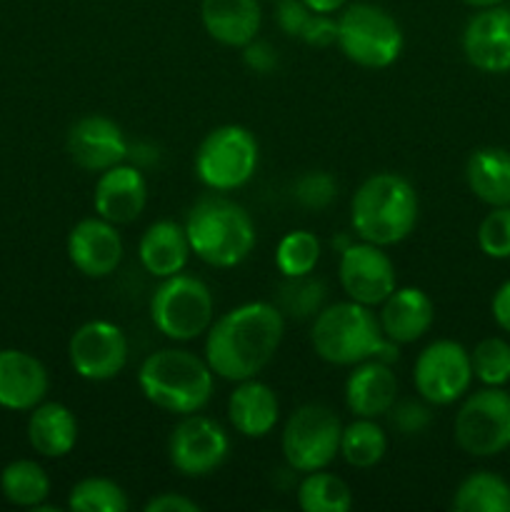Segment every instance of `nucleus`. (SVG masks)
<instances>
[{
    "label": "nucleus",
    "instance_id": "obj_14",
    "mask_svg": "<svg viewBox=\"0 0 510 512\" xmlns=\"http://www.w3.org/2000/svg\"><path fill=\"white\" fill-rule=\"evenodd\" d=\"M338 278L348 300L368 305V308L380 305L398 288V273L390 255L380 245L365 243V240L350 243L340 253Z\"/></svg>",
    "mask_w": 510,
    "mask_h": 512
},
{
    "label": "nucleus",
    "instance_id": "obj_41",
    "mask_svg": "<svg viewBox=\"0 0 510 512\" xmlns=\"http://www.w3.org/2000/svg\"><path fill=\"white\" fill-rule=\"evenodd\" d=\"M200 503L180 493H160L145 503V512H198Z\"/></svg>",
    "mask_w": 510,
    "mask_h": 512
},
{
    "label": "nucleus",
    "instance_id": "obj_45",
    "mask_svg": "<svg viewBox=\"0 0 510 512\" xmlns=\"http://www.w3.org/2000/svg\"><path fill=\"white\" fill-rule=\"evenodd\" d=\"M350 243H353V240H350V235H340L338 240H333V248H335V253L340 255V253H343L345 248H348Z\"/></svg>",
    "mask_w": 510,
    "mask_h": 512
},
{
    "label": "nucleus",
    "instance_id": "obj_44",
    "mask_svg": "<svg viewBox=\"0 0 510 512\" xmlns=\"http://www.w3.org/2000/svg\"><path fill=\"white\" fill-rule=\"evenodd\" d=\"M460 3L470 5V8L480 10V8H490V5H503L505 0H460Z\"/></svg>",
    "mask_w": 510,
    "mask_h": 512
},
{
    "label": "nucleus",
    "instance_id": "obj_20",
    "mask_svg": "<svg viewBox=\"0 0 510 512\" xmlns=\"http://www.w3.org/2000/svg\"><path fill=\"white\" fill-rule=\"evenodd\" d=\"M398 400V378L385 360L353 365L345 380V405L355 418H383Z\"/></svg>",
    "mask_w": 510,
    "mask_h": 512
},
{
    "label": "nucleus",
    "instance_id": "obj_38",
    "mask_svg": "<svg viewBox=\"0 0 510 512\" xmlns=\"http://www.w3.org/2000/svg\"><path fill=\"white\" fill-rule=\"evenodd\" d=\"M300 40L310 48H330L338 43V18L328 13H313L300 33Z\"/></svg>",
    "mask_w": 510,
    "mask_h": 512
},
{
    "label": "nucleus",
    "instance_id": "obj_43",
    "mask_svg": "<svg viewBox=\"0 0 510 512\" xmlns=\"http://www.w3.org/2000/svg\"><path fill=\"white\" fill-rule=\"evenodd\" d=\"M303 3L308 5V8L313 10V13L333 15V13H340V10H343L345 5H348V0H303Z\"/></svg>",
    "mask_w": 510,
    "mask_h": 512
},
{
    "label": "nucleus",
    "instance_id": "obj_33",
    "mask_svg": "<svg viewBox=\"0 0 510 512\" xmlns=\"http://www.w3.org/2000/svg\"><path fill=\"white\" fill-rule=\"evenodd\" d=\"M473 375L480 385L505 388L510 383V343L498 335L483 338L470 350Z\"/></svg>",
    "mask_w": 510,
    "mask_h": 512
},
{
    "label": "nucleus",
    "instance_id": "obj_8",
    "mask_svg": "<svg viewBox=\"0 0 510 512\" xmlns=\"http://www.w3.org/2000/svg\"><path fill=\"white\" fill-rule=\"evenodd\" d=\"M260 148L243 125H220L195 150V178L215 193H230L248 183L258 170Z\"/></svg>",
    "mask_w": 510,
    "mask_h": 512
},
{
    "label": "nucleus",
    "instance_id": "obj_10",
    "mask_svg": "<svg viewBox=\"0 0 510 512\" xmlns=\"http://www.w3.org/2000/svg\"><path fill=\"white\" fill-rule=\"evenodd\" d=\"M455 443L470 458H495L510 448V393L483 385L468 393L453 420Z\"/></svg>",
    "mask_w": 510,
    "mask_h": 512
},
{
    "label": "nucleus",
    "instance_id": "obj_11",
    "mask_svg": "<svg viewBox=\"0 0 510 512\" xmlns=\"http://www.w3.org/2000/svg\"><path fill=\"white\" fill-rule=\"evenodd\" d=\"M473 380L470 350L458 340H435L428 348L420 350V355L415 358V393L435 408H445V405L463 400L470 393Z\"/></svg>",
    "mask_w": 510,
    "mask_h": 512
},
{
    "label": "nucleus",
    "instance_id": "obj_23",
    "mask_svg": "<svg viewBox=\"0 0 510 512\" xmlns=\"http://www.w3.org/2000/svg\"><path fill=\"white\" fill-rule=\"evenodd\" d=\"M228 420L243 438H265L280 420L278 395L258 378L240 380L228 398Z\"/></svg>",
    "mask_w": 510,
    "mask_h": 512
},
{
    "label": "nucleus",
    "instance_id": "obj_40",
    "mask_svg": "<svg viewBox=\"0 0 510 512\" xmlns=\"http://www.w3.org/2000/svg\"><path fill=\"white\" fill-rule=\"evenodd\" d=\"M243 63L248 65L253 73L268 75L278 68V50L273 48L265 40H250L248 45H243Z\"/></svg>",
    "mask_w": 510,
    "mask_h": 512
},
{
    "label": "nucleus",
    "instance_id": "obj_3",
    "mask_svg": "<svg viewBox=\"0 0 510 512\" xmlns=\"http://www.w3.org/2000/svg\"><path fill=\"white\" fill-rule=\"evenodd\" d=\"M418 193L398 173H375L360 183L350 200V225L365 243L390 248L418 225Z\"/></svg>",
    "mask_w": 510,
    "mask_h": 512
},
{
    "label": "nucleus",
    "instance_id": "obj_19",
    "mask_svg": "<svg viewBox=\"0 0 510 512\" xmlns=\"http://www.w3.org/2000/svg\"><path fill=\"white\" fill-rule=\"evenodd\" d=\"M50 378L35 355L18 348L0 350V408L30 413L48 395Z\"/></svg>",
    "mask_w": 510,
    "mask_h": 512
},
{
    "label": "nucleus",
    "instance_id": "obj_7",
    "mask_svg": "<svg viewBox=\"0 0 510 512\" xmlns=\"http://www.w3.org/2000/svg\"><path fill=\"white\" fill-rule=\"evenodd\" d=\"M215 318V300L208 285L195 275H170L150 298L155 330L175 343H188L208 333Z\"/></svg>",
    "mask_w": 510,
    "mask_h": 512
},
{
    "label": "nucleus",
    "instance_id": "obj_6",
    "mask_svg": "<svg viewBox=\"0 0 510 512\" xmlns=\"http://www.w3.org/2000/svg\"><path fill=\"white\" fill-rule=\"evenodd\" d=\"M403 28L375 3H350L338 15V48L360 68L383 70L403 53Z\"/></svg>",
    "mask_w": 510,
    "mask_h": 512
},
{
    "label": "nucleus",
    "instance_id": "obj_32",
    "mask_svg": "<svg viewBox=\"0 0 510 512\" xmlns=\"http://www.w3.org/2000/svg\"><path fill=\"white\" fill-rule=\"evenodd\" d=\"M128 495L110 478H83L68 493V510L73 512H125Z\"/></svg>",
    "mask_w": 510,
    "mask_h": 512
},
{
    "label": "nucleus",
    "instance_id": "obj_17",
    "mask_svg": "<svg viewBox=\"0 0 510 512\" xmlns=\"http://www.w3.org/2000/svg\"><path fill=\"white\" fill-rule=\"evenodd\" d=\"M68 155L85 173H103L113 165L125 163L130 148L123 130L105 115H85L68 130Z\"/></svg>",
    "mask_w": 510,
    "mask_h": 512
},
{
    "label": "nucleus",
    "instance_id": "obj_12",
    "mask_svg": "<svg viewBox=\"0 0 510 512\" xmlns=\"http://www.w3.org/2000/svg\"><path fill=\"white\" fill-rule=\"evenodd\" d=\"M128 338L110 320H88L68 340V360L75 375L88 383H108L128 365Z\"/></svg>",
    "mask_w": 510,
    "mask_h": 512
},
{
    "label": "nucleus",
    "instance_id": "obj_29",
    "mask_svg": "<svg viewBox=\"0 0 510 512\" xmlns=\"http://www.w3.org/2000/svg\"><path fill=\"white\" fill-rule=\"evenodd\" d=\"M388 453V435L373 418H355L340 435V458L358 470H370Z\"/></svg>",
    "mask_w": 510,
    "mask_h": 512
},
{
    "label": "nucleus",
    "instance_id": "obj_9",
    "mask_svg": "<svg viewBox=\"0 0 510 512\" xmlns=\"http://www.w3.org/2000/svg\"><path fill=\"white\" fill-rule=\"evenodd\" d=\"M340 435L343 423L335 410L323 403L300 405L285 420L280 438L285 463L295 473L325 470L340 455Z\"/></svg>",
    "mask_w": 510,
    "mask_h": 512
},
{
    "label": "nucleus",
    "instance_id": "obj_24",
    "mask_svg": "<svg viewBox=\"0 0 510 512\" xmlns=\"http://www.w3.org/2000/svg\"><path fill=\"white\" fill-rule=\"evenodd\" d=\"M190 243L185 225L175 220H155L145 228L138 243V260L143 270L153 278L163 280L183 273L190 258Z\"/></svg>",
    "mask_w": 510,
    "mask_h": 512
},
{
    "label": "nucleus",
    "instance_id": "obj_13",
    "mask_svg": "<svg viewBox=\"0 0 510 512\" xmlns=\"http://www.w3.org/2000/svg\"><path fill=\"white\" fill-rule=\"evenodd\" d=\"M230 438L218 420L208 415H183L168 438L170 465L185 478H205L225 463Z\"/></svg>",
    "mask_w": 510,
    "mask_h": 512
},
{
    "label": "nucleus",
    "instance_id": "obj_26",
    "mask_svg": "<svg viewBox=\"0 0 510 512\" xmlns=\"http://www.w3.org/2000/svg\"><path fill=\"white\" fill-rule=\"evenodd\" d=\"M465 183L488 208L510 205V150L498 145L473 150L465 163Z\"/></svg>",
    "mask_w": 510,
    "mask_h": 512
},
{
    "label": "nucleus",
    "instance_id": "obj_37",
    "mask_svg": "<svg viewBox=\"0 0 510 512\" xmlns=\"http://www.w3.org/2000/svg\"><path fill=\"white\" fill-rule=\"evenodd\" d=\"M390 423L398 430L400 435H420L433 420L430 413V403L420 400H395V405L390 408Z\"/></svg>",
    "mask_w": 510,
    "mask_h": 512
},
{
    "label": "nucleus",
    "instance_id": "obj_31",
    "mask_svg": "<svg viewBox=\"0 0 510 512\" xmlns=\"http://www.w3.org/2000/svg\"><path fill=\"white\" fill-rule=\"evenodd\" d=\"M320 263V240L310 230H290L275 248V268L283 278H303Z\"/></svg>",
    "mask_w": 510,
    "mask_h": 512
},
{
    "label": "nucleus",
    "instance_id": "obj_16",
    "mask_svg": "<svg viewBox=\"0 0 510 512\" xmlns=\"http://www.w3.org/2000/svg\"><path fill=\"white\" fill-rule=\"evenodd\" d=\"M68 260L78 273L85 278H108L123 263L125 245L118 233V225L108 223L105 218H83L70 228L68 243Z\"/></svg>",
    "mask_w": 510,
    "mask_h": 512
},
{
    "label": "nucleus",
    "instance_id": "obj_18",
    "mask_svg": "<svg viewBox=\"0 0 510 512\" xmlns=\"http://www.w3.org/2000/svg\"><path fill=\"white\" fill-rule=\"evenodd\" d=\"M95 215L113 225H130L148 205V183L135 165L118 163L98 175L93 193Z\"/></svg>",
    "mask_w": 510,
    "mask_h": 512
},
{
    "label": "nucleus",
    "instance_id": "obj_21",
    "mask_svg": "<svg viewBox=\"0 0 510 512\" xmlns=\"http://www.w3.org/2000/svg\"><path fill=\"white\" fill-rule=\"evenodd\" d=\"M378 323L395 345H410L423 338L435 323V305L420 288H395L380 303Z\"/></svg>",
    "mask_w": 510,
    "mask_h": 512
},
{
    "label": "nucleus",
    "instance_id": "obj_1",
    "mask_svg": "<svg viewBox=\"0 0 510 512\" xmlns=\"http://www.w3.org/2000/svg\"><path fill=\"white\" fill-rule=\"evenodd\" d=\"M285 335V315L278 305L253 300L213 320L205 338V360L218 378L240 383L258 378L278 353Z\"/></svg>",
    "mask_w": 510,
    "mask_h": 512
},
{
    "label": "nucleus",
    "instance_id": "obj_22",
    "mask_svg": "<svg viewBox=\"0 0 510 512\" xmlns=\"http://www.w3.org/2000/svg\"><path fill=\"white\" fill-rule=\"evenodd\" d=\"M200 20L215 43L225 48H243L258 38L263 10L260 0H203Z\"/></svg>",
    "mask_w": 510,
    "mask_h": 512
},
{
    "label": "nucleus",
    "instance_id": "obj_42",
    "mask_svg": "<svg viewBox=\"0 0 510 512\" xmlns=\"http://www.w3.org/2000/svg\"><path fill=\"white\" fill-rule=\"evenodd\" d=\"M490 315L503 333L510 335V278L500 285L490 300Z\"/></svg>",
    "mask_w": 510,
    "mask_h": 512
},
{
    "label": "nucleus",
    "instance_id": "obj_35",
    "mask_svg": "<svg viewBox=\"0 0 510 512\" xmlns=\"http://www.w3.org/2000/svg\"><path fill=\"white\" fill-rule=\"evenodd\" d=\"M478 248L490 260H510V205L490 208V213L480 220Z\"/></svg>",
    "mask_w": 510,
    "mask_h": 512
},
{
    "label": "nucleus",
    "instance_id": "obj_34",
    "mask_svg": "<svg viewBox=\"0 0 510 512\" xmlns=\"http://www.w3.org/2000/svg\"><path fill=\"white\" fill-rule=\"evenodd\" d=\"M325 295H328V288H325L323 280L313 278V273L303 275V278H285L278 293V308L280 313L290 315V318H313L323 310Z\"/></svg>",
    "mask_w": 510,
    "mask_h": 512
},
{
    "label": "nucleus",
    "instance_id": "obj_2",
    "mask_svg": "<svg viewBox=\"0 0 510 512\" xmlns=\"http://www.w3.org/2000/svg\"><path fill=\"white\" fill-rule=\"evenodd\" d=\"M310 343L320 360L340 368H353L363 360L393 363L398 358V345L385 338L378 315L355 300L325 305L313 320Z\"/></svg>",
    "mask_w": 510,
    "mask_h": 512
},
{
    "label": "nucleus",
    "instance_id": "obj_5",
    "mask_svg": "<svg viewBox=\"0 0 510 512\" xmlns=\"http://www.w3.org/2000/svg\"><path fill=\"white\" fill-rule=\"evenodd\" d=\"M190 250L210 268H235L255 248V223L248 210L225 195H205L185 220Z\"/></svg>",
    "mask_w": 510,
    "mask_h": 512
},
{
    "label": "nucleus",
    "instance_id": "obj_28",
    "mask_svg": "<svg viewBox=\"0 0 510 512\" xmlns=\"http://www.w3.org/2000/svg\"><path fill=\"white\" fill-rule=\"evenodd\" d=\"M0 493L15 508L33 510L50 498V478L35 460H13L0 473Z\"/></svg>",
    "mask_w": 510,
    "mask_h": 512
},
{
    "label": "nucleus",
    "instance_id": "obj_27",
    "mask_svg": "<svg viewBox=\"0 0 510 512\" xmlns=\"http://www.w3.org/2000/svg\"><path fill=\"white\" fill-rule=\"evenodd\" d=\"M458 512H510V483L493 470H475L453 493Z\"/></svg>",
    "mask_w": 510,
    "mask_h": 512
},
{
    "label": "nucleus",
    "instance_id": "obj_4",
    "mask_svg": "<svg viewBox=\"0 0 510 512\" xmlns=\"http://www.w3.org/2000/svg\"><path fill=\"white\" fill-rule=\"evenodd\" d=\"M140 393L150 405L173 415L203 410L213 398L215 373L208 360L185 348L150 353L138 370Z\"/></svg>",
    "mask_w": 510,
    "mask_h": 512
},
{
    "label": "nucleus",
    "instance_id": "obj_30",
    "mask_svg": "<svg viewBox=\"0 0 510 512\" xmlns=\"http://www.w3.org/2000/svg\"><path fill=\"white\" fill-rule=\"evenodd\" d=\"M298 505L305 512H348L353 508V493L338 475L313 470L300 480Z\"/></svg>",
    "mask_w": 510,
    "mask_h": 512
},
{
    "label": "nucleus",
    "instance_id": "obj_39",
    "mask_svg": "<svg viewBox=\"0 0 510 512\" xmlns=\"http://www.w3.org/2000/svg\"><path fill=\"white\" fill-rule=\"evenodd\" d=\"M278 8H275V20H278V28L283 30L290 38H300L305 23L313 15V10L303 3V0H275Z\"/></svg>",
    "mask_w": 510,
    "mask_h": 512
},
{
    "label": "nucleus",
    "instance_id": "obj_36",
    "mask_svg": "<svg viewBox=\"0 0 510 512\" xmlns=\"http://www.w3.org/2000/svg\"><path fill=\"white\" fill-rule=\"evenodd\" d=\"M338 195V183L330 173L323 170H313V173L300 175L298 183H295V200H298L303 208L310 210H323Z\"/></svg>",
    "mask_w": 510,
    "mask_h": 512
},
{
    "label": "nucleus",
    "instance_id": "obj_15",
    "mask_svg": "<svg viewBox=\"0 0 510 512\" xmlns=\"http://www.w3.org/2000/svg\"><path fill=\"white\" fill-rule=\"evenodd\" d=\"M460 45L465 60L480 73H510V8L490 5L470 15Z\"/></svg>",
    "mask_w": 510,
    "mask_h": 512
},
{
    "label": "nucleus",
    "instance_id": "obj_25",
    "mask_svg": "<svg viewBox=\"0 0 510 512\" xmlns=\"http://www.w3.org/2000/svg\"><path fill=\"white\" fill-rule=\"evenodd\" d=\"M28 443L43 458H65L78 445V418L63 403H40L30 410Z\"/></svg>",
    "mask_w": 510,
    "mask_h": 512
}]
</instances>
